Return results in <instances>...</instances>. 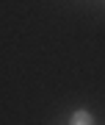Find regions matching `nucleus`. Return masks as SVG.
<instances>
[{"label": "nucleus", "instance_id": "obj_1", "mask_svg": "<svg viewBox=\"0 0 105 125\" xmlns=\"http://www.w3.org/2000/svg\"><path fill=\"white\" fill-rule=\"evenodd\" d=\"M69 125H94V120H91V117H88L86 111H75Z\"/></svg>", "mask_w": 105, "mask_h": 125}]
</instances>
